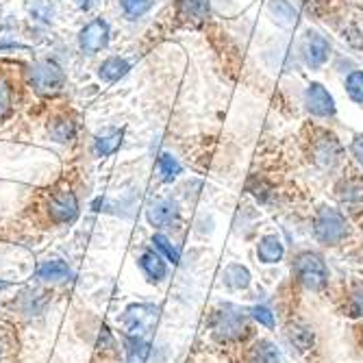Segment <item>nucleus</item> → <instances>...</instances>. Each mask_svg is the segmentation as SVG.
Masks as SVG:
<instances>
[{"label": "nucleus", "mask_w": 363, "mask_h": 363, "mask_svg": "<svg viewBox=\"0 0 363 363\" xmlns=\"http://www.w3.org/2000/svg\"><path fill=\"white\" fill-rule=\"evenodd\" d=\"M301 52H303V59H305V63L309 65V68L311 70H318V68H322V65L328 61V55H331V46H328V42L320 35V33L309 30L307 35L303 38Z\"/></svg>", "instance_id": "obj_7"}, {"label": "nucleus", "mask_w": 363, "mask_h": 363, "mask_svg": "<svg viewBox=\"0 0 363 363\" xmlns=\"http://www.w3.org/2000/svg\"><path fill=\"white\" fill-rule=\"evenodd\" d=\"M109 44V24L103 18L91 20L81 33H79V46L87 55H96Z\"/></svg>", "instance_id": "obj_6"}, {"label": "nucleus", "mask_w": 363, "mask_h": 363, "mask_svg": "<svg viewBox=\"0 0 363 363\" xmlns=\"http://www.w3.org/2000/svg\"><path fill=\"white\" fill-rule=\"evenodd\" d=\"M294 274L311 291H320L328 281V270H326L324 259L311 250L301 252L294 259Z\"/></svg>", "instance_id": "obj_4"}, {"label": "nucleus", "mask_w": 363, "mask_h": 363, "mask_svg": "<svg viewBox=\"0 0 363 363\" xmlns=\"http://www.w3.org/2000/svg\"><path fill=\"white\" fill-rule=\"evenodd\" d=\"M313 233H315L318 242H322L326 246L342 244L348 233V224H346L344 213L333 207H322L313 220Z\"/></svg>", "instance_id": "obj_3"}, {"label": "nucleus", "mask_w": 363, "mask_h": 363, "mask_svg": "<svg viewBox=\"0 0 363 363\" xmlns=\"http://www.w3.org/2000/svg\"><path fill=\"white\" fill-rule=\"evenodd\" d=\"M350 311L352 315H363V285H357L350 294Z\"/></svg>", "instance_id": "obj_30"}, {"label": "nucleus", "mask_w": 363, "mask_h": 363, "mask_svg": "<svg viewBox=\"0 0 363 363\" xmlns=\"http://www.w3.org/2000/svg\"><path fill=\"white\" fill-rule=\"evenodd\" d=\"M346 91L352 98L354 103L363 105V70H357L352 74H348L346 79Z\"/></svg>", "instance_id": "obj_24"}, {"label": "nucleus", "mask_w": 363, "mask_h": 363, "mask_svg": "<svg viewBox=\"0 0 363 363\" xmlns=\"http://www.w3.org/2000/svg\"><path fill=\"white\" fill-rule=\"evenodd\" d=\"M157 168H159V177H161L163 183H172V181L181 174V163H179L172 155H168V152L159 155V159H157Z\"/></svg>", "instance_id": "obj_21"}, {"label": "nucleus", "mask_w": 363, "mask_h": 363, "mask_svg": "<svg viewBox=\"0 0 363 363\" xmlns=\"http://www.w3.org/2000/svg\"><path fill=\"white\" fill-rule=\"evenodd\" d=\"M94 3H96V0H77V5H79L81 9H85V11H87Z\"/></svg>", "instance_id": "obj_32"}, {"label": "nucleus", "mask_w": 363, "mask_h": 363, "mask_svg": "<svg viewBox=\"0 0 363 363\" xmlns=\"http://www.w3.org/2000/svg\"><path fill=\"white\" fill-rule=\"evenodd\" d=\"M128 350V363H144L148 354V344L142 337H128L126 342Z\"/></svg>", "instance_id": "obj_23"}, {"label": "nucleus", "mask_w": 363, "mask_h": 363, "mask_svg": "<svg viewBox=\"0 0 363 363\" xmlns=\"http://www.w3.org/2000/svg\"><path fill=\"white\" fill-rule=\"evenodd\" d=\"M48 130L55 142H70L74 138V122L68 118H55Z\"/></svg>", "instance_id": "obj_22"}, {"label": "nucleus", "mask_w": 363, "mask_h": 363, "mask_svg": "<svg viewBox=\"0 0 363 363\" xmlns=\"http://www.w3.org/2000/svg\"><path fill=\"white\" fill-rule=\"evenodd\" d=\"M337 198L350 209H363V181H344L337 187Z\"/></svg>", "instance_id": "obj_13"}, {"label": "nucleus", "mask_w": 363, "mask_h": 363, "mask_svg": "<svg viewBox=\"0 0 363 363\" xmlns=\"http://www.w3.org/2000/svg\"><path fill=\"white\" fill-rule=\"evenodd\" d=\"M140 266H142V270H144L152 281H161V279H166V274H168L166 261H163L161 255H157L155 250H146V252L140 257Z\"/></svg>", "instance_id": "obj_15"}, {"label": "nucleus", "mask_w": 363, "mask_h": 363, "mask_svg": "<svg viewBox=\"0 0 363 363\" xmlns=\"http://www.w3.org/2000/svg\"><path fill=\"white\" fill-rule=\"evenodd\" d=\"M159 320V307L155 305H130L126 311H124V326L126 331L133 335V337H142L146 335L148 331H152V326L157 324Z\"/></svg>", "instance_id": "obj_5"}, {"label": "nucleus", "mask_w": 363, "mask_h": 363, "mask_svg": "<svg viewBox=\"0 0 363 363\" xmlns=\"http://www.w3.org/2000/svg\"><path fill=\"white\" fill-rule=\"evenodd\" d=\"M305 105L309 109V113L318 116V118H331L335 116V101L333 96L328 94V89L320 83H311L305 89Z\"/></svg>", "instance_id": "obj_9"}, {"label": "nucleus", "mask_w": 363, "mask_h": 363, "mask_svg": "<svg viewBox=\"0 0 363 363\" xmlns=\"http://www.w3.org/2000/svg\"><path fill=\"white\" fill-rule=\"evenodd\" d=\"M250 315H252L259 324H263V326H268V328L274 326V315H272V311H270L268 307L257 305V307L250 309Z\"/></svg>", "instance_id": "obj_28"}, {"label": "nucleus", "mask_w": 363, "mask_h": 363, "mask_svg": "<svg viewBox=\"0 0 363 363\" xmlns=\"http://www.w3.org/2000/svg\"><path fill=\"white\" fill-rule=\"evenodd\" d=\"M250 363H281V357H279V350L270 342L261 340L250 350Z\"/></svg>", "instance_id": "obj_20"}, {"label": "nucleus", "mask_w": 363, "mask_h": 363, "mask_svg": "<svg viewBox=\"0 0 363 363\" xmlns=\"http://www.w3.org/2000/svg\"><path fill=\"white\" fill-rule=\"evenodd\" d=\"M130 70V65L126 59L122 57H109L107 61H103L101 65V79L109 81V83H116L120 81L122 77H126V72Z\"/></svg>", "instance_id": "obj_17"}, {"label": "nucleus", "mask_w": 363, "mask_h": 363, "mask_svg": "<svg viewBox=\"0 0 363 363\" xmlns=\"http://www.w3.org/2000/svg\"><path fill=\"white\" fill-rule=\"evenodd\" d=\"M289 340L296 346H298L301 350H307L313 344V335H311L309 328H305V326H294V328H289Z\"/></svg>", "instance_id": "obj_27"}, {"label": "nucleus", "mask_w": 363, "mask_h": 363, "mask_svg": "<svg viewBox=\"0 0 363 363\" xmlns=\"http://www.w3.org/2000/svg\"><path fill=\"white\" fill-rule=\"evenodd\" d=\"M120 146H122V130H118V128L105 130V133H101V135L96 138V142H94V150H96L98 157H109Z\"/></svg>", "instance_id": "obj_14"}, {"label": "nucleus", "mask_w": 363, "mask_h": 363, "mask_svg": "<svg viewBox=\"0 0 363 363\" xmlns=\"http://www.w3.org/2000/svg\"><path fill=\"white\" fill-rule=\"evenodd\" d=\"M152 244H155L163 255H166L172 263H179V261H181V252H179V248H177V246H174L166 235H161V233H159V235H155V238H152Z\"/></svg>", "instance_id": "obj_25"}, {"label": "nucleus", "mask_w": 363, "mask_h": 363, "mask_svg": "<svg viewBox=\"0 0 363 363\" xmlns=\"http://www.w3.org/2000/svg\"><path fill=\"white\" fill-rule=\"evenodd\" d=\"M224 283L230 289H246L250 285V272H248V268L240 266V263H230V266L224 270Z\"/></svg>", "instance_id": "obj_19"}, {"label": "nucleus", "mask_w": 363, "mask_h": 363, "mask_svg": "<svg viewBox=\"0 0 363 363\" xmlns=\"http://www.w3.org/2000/svg\"><path fill=\"white\" fill-rule=\"evenodd\" d=\"M70 277H72V270L68 268V263H63L59 259L46 261L38 270V279L42 281H68Z\"/></svg>", "instance_id": "obj_16"}, {"label": "nucleus", "mask_w": 363, "mask_h": 363, "mask_svg": "<svg viewBox=\"0 0 363 363\" xmlns=\"http://www.w3.org/2000/svg\"><path fill=\"white\" fill-rule=\"evenodd\" d=\"M152 7V0H122V9L128 18H140Z\"/></svg>", "instance_id": "obj_26"}, {"label": "nucleus", "mask_w": 363, "mask_h": 363, "mask_svg": "<svg viewBox=\"0 0 363 363\" xmlns=\"http://www.w3.org/2000/svg\"><path fill=\"white\" fill-rule=\"evenodd\" d=\"M211 331L218 342H235L248 333V320L246 313L233 305H224V309L213 313Z\"/></svg>", "instance_id": "obj_1"}, {"label": "nucleus", "mask_w": 363, "mask_h": 363, "mask_svg": "<svg viewBox=\"0 0 363 363\" xmlns=\"http://www.w3.org/2000/svg\"><path fill=\"white\" fill-rule=\"evenodd\" d=\"M270 13L281 26H287V28L296 26V22H298V13H296V9L287 0H270Z\"/></svg>", "instance_id": "obj_18"}, {"label": "nucleus", "mask_w": 363, "mask_h": 363, "mask_svg": "<svg viewBox=\"0 0 363 363\" xmlns=\"http://www.w3.org/2000/svg\"><path fill=\"white\" fill-rule=\"evenodd\" d=\"M28 83L40 96H57L65 85V72L50 59H42L30 65Z\"/></svg>", "instance_id": "obj_2"}, {"label": "nucleus", "mask_w": 363, "mask_h": 363, "mask_svg": "<svg viewBox=\"0 0 363 363\" xmlns=\"http://www.w3.org/2000/svg\"><path fill=\"white\" fill-rule=\"evenodd\" d=\"M177 216H179L177 203H174V201H166V198H163V201L152 203V205L146 209L148 222H150L152 226H157V228H163V226L172 224V222L177 220Z\"/></svg>", "instance_id": "obj_11"}, {"label": "nucleus", "mask_w": 363, "mask_h": 363, "mask_svg": "<svg viewBox=\"0 0 363 363\" xmlns=\"http://www.w3.org/2000/svg\"><path fill=\"white\" fill-rule=\"evenodd\" d=\"M340 152H342L340 142L331 133H324L313 146V159L320 168H333L340 161Z\"/></svg>", "instance_id": "obj_10"}, {"label": "nucleus", "mask_w": 363, "mask_h": 363, "mask_svg": "<svg viewBox=\"0 0 363 363\" xmlns=\"http://www.w3.org/2000/svg\"><path fill=\"white\" fill-rule=\"evenodd\" d=\"M11 111V89L5 81H0V118Z\"/></svg>", "instance_id": "obj_29"}, {"label": "nucleus", "mask_w": 363, "mask_h": 363, "mask_svg": "<svg viewBox=\"0 0 363 363\" xmlns=\"http://www.w3.org/2000/svg\"><path fill=\"white\" fill-rule=\"evenodd\" d=\"M0 287H7V283H3V281H0Z\"/></svg>", "instance_id": "obj_33"}, {"label": "nucleus", "mask_w": 363, "mask_h": 363, "mask_svg": "<svg viewBox=\"0 0 363 363\" xmlns=\"http://www.w3.org/2000/svg\"><path fill=\"white\" fill-rule=\"evenodd\" d=\"M48 213L55 222L65 224V222H72L79 216V201L74 191L70 189H63L52 194L50 203H48Z\"/></svg>", "instance_id": "obj_8"}, {"label": "nucleus", "mask_w": 363, "mask_h": 363, "mask_svg": "<svg viewBox=\"0 0 363 363\" xmlns=\"http://www.w3.org/2000/svg\"><path fill=\"white\" fill-rule=\"evenodd\" d=\"M350 150H352V155L357 157V161L363 166V135H354V140H352V144H350Z\"/></svg>", "instance_id": "obj_31"}, {"label": "nucleus", "mask_w": 363, "mask_h": 363, "mask_svg": "<svg viewBox=\"0 0 363 363\" xmlns=\"http://www.w3.org/2000/svg\"><path fill=\"white\" fill-rule=\"evenodd\" d=\"M285 255V246L277 235L261 238L257 244V257L261 263H279Z\"/></svg>", "instance_id": "obj_12"}]
</instances>
